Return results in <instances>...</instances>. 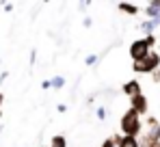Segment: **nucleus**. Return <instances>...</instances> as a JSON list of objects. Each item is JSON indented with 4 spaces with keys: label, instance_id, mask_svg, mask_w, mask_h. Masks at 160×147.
I'll return each instance as SVG.
<instances>
[{
    "label": "nucleus",
    "instance_id": "1a4fd4ad",
    "mask_svg": "<svg viewBox=\"0 0 160 147\" xmlns=\"http://www.w3.org/2000/svg\"><path fill=\"white\" fill-rule=\"evenodd\" d=\"M117 147H138V139H132V136H121L119 145Z\"/></svg>",
    "mask_w": 160,
    "mask_h": 147
},
{
    "label": "nucleus",
    "instance_id": "423d86ee",
    "mask_svg": "<svg viewBox=\"0 0 160 147\" xmlns=\"http://www.w3.org/2000/svg\"><path fill=\"white\" fill-rule=\"evenodd\" d=\"M145 15H147V20H156V18H160V0H152V2H147V7H145Z\"/></svg>",
    "mask_w": 160,
    "mask_h": 147
},
{
    "label": "nucleus",
    "instance_id": "20e7f679",
    "mask_svg": "<svg viewBox=\"0 0 160 147\" xmlns=\"http://www.w3.org/2000/svg\"><path fill=\"white\" fill-rule=\"evenodd\" d=\"M130 108H132L136 115L145 117L147 110H149V102H147V98L141 93V95H136V98H130Z\"/></svg>",
    "mask_w": 160,
    "mask_h": 147
},
{
    "label": "nucleus",
    "instance_id": "f3484780",
    "mask_svg": "<svg viewBox=\"0 0 160 147\" xmlns=\"http://www.w3.org/2000/svg\"><path fill=\"white\" fill-rule=\"evenodd\" d=\"M82 24L87 26V28H91V26H93V20H91V18H84V20H82Z\"/></svg>",
    "mask_w": 160,
    "mask_h": 147
},
{
    "label": "nucleus",
    "instance_id": "f03ea898",
    "mask_svg": "<svg viewBox=\"0 0 160 147\" xmlns=\"http://www.w3.org/2000/svg\"><path fill=\"white\" fill-rule=\"evenodd\" d=\"M132 69L136 74H152V72H156V69H160V54L156 52V50H152L145 58L134 61V63H132Z\"/></svg>",
    "mask_w": 160,
    "mask_h": 147
},
{
    "label": "nucleus",
    "instance_id": "dca6fc26",
    "mask_svg": "<svg viewBox=\"0 0 160 147\" xmlns=\"http://www.w3.org/2000/svg\"><path fill=\"white\" fill-rule=\"evenodd\" d=\"M13 7H15L13 2H4V4H2V9H4V11H13Z\"/></svg>",
    "mask_w": 160,
    "mask_h": 147
},
{
    "label": "nucleus",
    "instance_id": "9d476101",
    "mask_svg": "<svg viewBox=\"0 0 160 147\" xmlns=\"http://www.w3.org/2000/svg\"><path fill=\"white\" fill-rule=\"evenodd\" d=\"M50 87H54V89H63V87H65V76H54L52 80H50Z\"/></svg>",
    "mask_w": 160,
    "mask_h": 147
},
{
    "label": "nucleus",
    "instance_id": "f257e3e1",
    "mask_svg": "<svg viewBox=\"0 0 160 147\" xmlns=\"http://www.w3.org/2000/svg\"><path fill=\"white\" fill-rule=\"evenodd\" d=\"M119 128L123 132V136H132V139H138V134L143 132V119L141 115H136L132 108H128L121 119H119Z\"/></svg>",
    "mask_w": 160,
    "mask_h": 147
},
{
    "label": "nucleus",
    "instance_id": "4be33fe9",
    "mask_svg": "<svg viewBox=\"0 0 160 147\" xmlns=\"http://www.w3.org/2000/svg\"><path fill=\"white\" fill-rule=\"evenodd\" d=\"M2 102H4V95L0 93V108H2Z\"/></svg>",
    "mask_w": 160,
    "mask_h": 147
},
{
    "label": "nucleus",
    "instance_id": "f8f14e48",
    "mask_svg": "<svg viewBox=\"0 0 160 147\" xmlns=\"http://www.w3.org/2000/svg\"><path fill=\"white\" fill-rule=\"evenodd\" d=\"M143 39H145V43L149 46V50L154 48V46H156V41H158V39H156V35H145Z\"/></svg>",
    "mask_w": 160,
    "mask_h": 147
},
{
    "label": "nucleus",
    "instance_id": "5701e85b",
    "mask_svg": "<svg viewBox=\"0 0 160 147\" xmlns=\"http://www.w3.org/2000/svg\"><path fill=\"white\" fill-rule=\"evenodd\" d=\"M152 147H160V141H156V143H152Z\"/></svg>",
    "mask_w": 160,
    "mask_h": 147
},
{
    "label": "nucleus",
    "instance_id": "aec40b11",
    "mask_svg": "<svg viewBox=\"0 0 160 147\" xmlns=\"http://www.w3.org/2000/svg\"><path fill=\"white\" fill-rule=\"evenodd\" d=\"M35 58H37V52H35V50H32V52H30V65H32V63H35Z\"/></svg>",
    "mask_w": 160,
    "mask_h": 147
},
{
    "label": "nucleus",
    "instance_id": "2eb2a0df",
    "mask_svg": "<svg viewBox=\"0 0 160 147\" xmlns=\"http://www.w3.org/2000/svg\"><path fill=\"white\" fill-rule=\"evenodd\" d=\"M100 147H117V145L112 143V139H106V141H104V143H102Z\"/></svg>",
    "mask_w": 160,
    "mask_h": 147
},
{
    "label": "nucleus",
    "instance_id": "a211bd4d",
    "mask_svg": "<svg viewBox=\"0 0 160 147\" xmlns=\"http://www.w3.org/2000/svg\"><path fill=\"white\" fill-rule=\"evenodd\" d=\"M41 89H43V91H46V89H52V87H50V80H43V82H41Z\"/></svg>",
    "mask_w": 160,
    "mask_h": 147
},
{
    "label": "nucleus",
    "instance_id": "39448f33",
    "mask_svg": "<svg viewBox=\"0 0 160 147\" xmlns=\"http://www.w3.org/2000/svg\"><path fill=\"white\" fill-rule=\"evenodd\" d=\"M121 91H123V95H128V98H136V95H141L143 91H141V82L138 80H128L123 87H121Z\"/></svg>",
    "mask_w": 160,
    "mask_h": 147
},
{
    "label": "nucleus",
    "instance_id": "6ab92c4d",
    "mask_svg": "<svg viewBox=\"0 0 160 147\" xmlns=\"http://www.w3.org/2000/svg\"><path fill=\"white\" fill-rule=\"evenodd\" d=\"M78 7H80V9H82V11H84V9H89V7H91V2H80Z\"/></svg>",
    "mask_w": 160,
    "mask_h": 147
},
{
    "label": "nucleus",
    "instance_id": "6e6552de",
    "mask_svg": "<svg viewBox=\"0 0 160 147\" xmlns=\"http://www.w3.org/2000/svg\"><path fill=\"white\" fill-rule=\"evenodd\" d=\"M48 147H67V139L63 136V134H56L50 139V145Z\"/></svg>",
    "mask_w": 160,
    "mask_h": 147
},
{
    "label": "nucleus",
    "instance_id": "0eeeda50",
    "mask_svg": "<svg viewBox=\"0 0 160 147\" xmlns=\"http://www.w3.org/2000/svg\"><path fill=\"white\" fill-rule=\"evenodd\" d=\"M117 9L121 11V13H128V15H138V4H134V2H119L117 4Z\"/></svg>",
    "mask_w": 160,
    "mask_h": 147
},
{
    "label": "nucleus",
    "instance_id": "4468645a",
    "mask_svg": "<svg viewBox=\"0 0 160 147\" xmlns=\"http://www.w3.org/2000/svg\"><path fill=\"white\" fill-rule=\"evenodd\" d=\"M149 76H152V80H154L156 84H160V69H156V72H152Z\"/></svg>",
    "mask_w": 160,
    "mask_h": 147
},
{
    "label": "nucleus",
    "instance_id": "412c9836",
    "mask_svg": "<svg viewBox=\"0 0 160 147\" xmlns=\"http://www.w3.org/2000/svg\"><path fill=\"white\" fill-rule=\"evenodd\" d=\"M7 78H9V74H7V72L0 74V84H2V80H7Z\"/></svg>",
    "mask_w": 160,
    "mask_h": 147
},
{
    "label": "nucleus",
    "instance_id": "ddd939ff",
    "mask_svg": "<svg viewBox=\"0 0 160 147\" xmlns=\"http://www.w3.org/2000/svg\"><path fill=\"white\" fill-rule=\"evenodd\" d=\"M106 115H108L106 106H100V108H98V119H102V121H104V119H106Z\"/></svg>",
    "mask_w": 160,
    "mask_h": 147
},
{
    "label": "nucleus",
    "instance_id": "b1692460",
    "mask_svg": "<svg viewBox=\"0 0 160 147\" xmlns=\"http://www.w3.org/2000/svg\"><path fill=\"white\" fill-rule=\"evenodd\" d=\"M0 119H2V108H0Z\"/></svg>",
    "mask_w": 160,
    "mask_h": 147
},
{
    "label": "nucleus",
    "instance_id": "7ed1b4c3",
    "mask_svg": "<svg viewBox=\"0 0 160 147\" xmlns=\"http://www.w3.org/2000/svg\"><path fill=\"white\" fill-rule=\"evenodd\" d=\"M130 58H132V63L134 61H141V58H145L152 50H149V46L145 43V39H136V41H132L130 43Z\"/></svg>",
    "mask_w": 160,
    "mask_h": 147
},
{
    "label": "nucleus",
    "instance_id": "393cba45",
    "mask_svg": "<svg viewBox=\"0 0 160 147\" xmlns=\"http://www.w3.org/2000/svg\"><path fill=\"white\" fill-rule=\"evenodd\" d=\"M43 147H48V145H43Z\"/></svg>",
    "mask_w": 160,
    "mask_h": 147
},
{
    "label": "nucleus",
    "instance_id": "9b49d317",
    "mask_svg": "<svg viewBox=\"0 0 160 147\" xmlns=\"http://www.w3.org/2000/svg\"><path fill=\"white\" fill-rule=\"evenodd\" d=\"M98 61H100V56H98V54H89V56L84 58V63H87V67H91V65H95Z\"/></svg>",
    "mask_w": 160,
    "mask_h": 147
}]
</instances>
